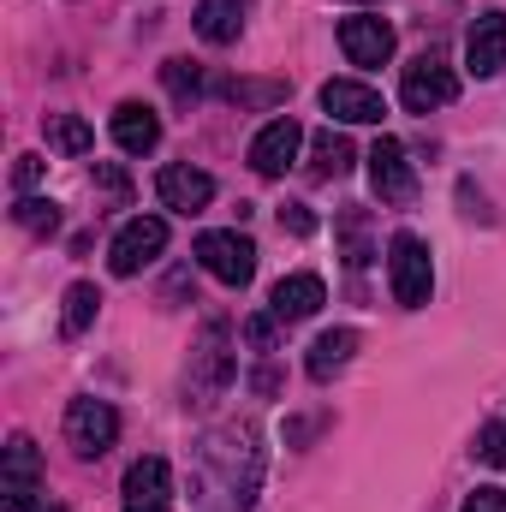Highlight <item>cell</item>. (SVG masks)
<instances>
[{"label": "cell", "mask_w": 506, "mask_h": 512, "mask_svg": "<svg viewBox=\"0 0 506 512\" xmlns=\"http://www.w3.org/2000/svg\"><path fill=\"white\" fill-rule=\"evenodd\" d=\"M262 489V441L251 423H221L197 441L191 465V501L197 512H251Z\"/></svg>", "instance_id": "1"}, {"label": "cell", "mask_w": 506, "mask_h": 512, "mask_svg": "<svg viewBox=\"0 0 506 512\" xmlns=\"http://www.w3.org/2000/svg\"><path fill=\"white\" fill-rule=\"evenodd\" d=\"M233 376H239L233 334H227V322H209L203 340H197V352H191V370H185V399L191 405H209V399H221L233 387Z\"/></svg>", "instance_id": "2"}, {"label": "cell", "mask_w": 506, "mask_h": 512, "mask_svg": "<svg viewBox=\"0 0 506 512\" xmlns=\"http://www.w3.org/2000/svg\"><path fill=\"white\" fill-rule=\"evenodd\" d=\"M387 286H393L399 310H423L429 304L435 268H429V245L417 233H393V245H387Z\"/></svg>", "instance_id": "3"}, {"label": "cell", "mask_w": 506, "mask_h": 512, "mask_svg": "<svg viewBox=\"0 0 506 512\" xmlns=\"http://www.w3.org/2000/svg\"><path fill=\"white\" fill-rule=\"evenodd\" d=\"M453 96H459V72H453L441 54H417V60L405 66V78H399L405 114H435V108H447Z\"/></svg>", "instance_id": "4"}, {"label": "cell", "mask_w": 506, "mask_h": 512, "mask_svg": "<svg viewBox=\"0 0 506 512\" xmlns=\"http://www.w3.org/2000/svg\"><path fill=\"white\" fill-rule=\"evenodd\" d=\"M66 441L78 459H102L120 441V411L108 399H72L66 405Z\"/></svg>", "instance_id": "5"}, {"label": "cell", "mask_w": 506, "mask_h": 512, "mask_svg": "<svg viewBox=\"0 0 506 512\" xmlns=\"http://www.w3.org/2000/svg\"><path fill=\"white\" fill-rule=\"evenodd\" d=\"M197 262L221 280V286H251V274H256V245L239 233V227H221V233H203L197 239Z\"/></svg>", "instance_id": "6"}, {"label": "cell", "mask_w": 506, "mask_h": 512, "mask_svg": "<svg viewBox=\"0 0 506 512\" xmlns=\"http://www.w3.org/2000/svg\"><path fill=\"white\" fill-rule=\"evenodd\" d=\"M42 495V453L30 435L6 441V477H0V512H36Z\"/></svg>", "instance_id": "7"}, {"label": "cell", "mask_w": 506, "mask_h": 512, "mask_svg": "<svg viewBox=\"0 0 506 512\" xmlns=\"http://www.w3.org/2000/svg\"><path fill=\"white\" fill-rule=\"evenodd\" d=\"M161 251H167V221H161V215H137V221H126V227L114 233L108 268H114L120 280H131V274H143Z\"/></svg>", "instance_id": "8"}, {"label": "cell", "mask_w": 506, "mask_h": 512, "mask_svg": "<svg viewBox=\"0 0 506 512\" xmlns=\"http://www.w3.org/2000/svg\"><path fill=\"white\" fill-rule=\"evenodd\" d=\"M364 161H370V185H376L381 203L405 209V203L417 197V173H411V155H405L399 137H376V149H370Z\"/></svg>", "instance_id": "9"}, {"label": "cell", "mask_w": 506, "mask_h": 512, "mask_svg": "<svg viewBox=\"0 0 506 512\" xmlns=\"http://www.w3.org/2000/svg\"><path fill=\"white\" fill-rule=\"evenodd\" d=\"M120 507L126 512H173V471H167V459H155V453L131 459L126 483H120Z\"/></svg>", "instance_id": "10"}, {"label": "cell", "mask_w": 506, "mask_h": 512, "mask_svg": "<svg viewBox=\"0 0 506 512\" xmlns=\"http://www.w3.org/2000/svg\"><path fill=\"white\" fill-rule=\"evenodd\" d=\"M298 149H304V126H298L292 114H280V120H268V126L251 137V167L262 179H280V173L298 161Z\"/></svg>", "instance_id": "11"}, {"label": "cell", "mask_w": 506, "mask_h": 512, "mask_svg": "<svg viewBox=\"0 0 506 512\" xmlns=\"http://www.w3.org/2000/svg\"><path fill=\"white\" fill-rule=\"evenodd\" d=\"M340 48L352 66H387L393 60V24L376 12H352V18H340Z\"/></svg>", "instance_id": "12"}, {"label": "cell", "mask_w": 506, "mask_h": 512, "mask_svg": "<svg viewBox=\"0 0 506 512\" xmlns=\"http://www.w3.org/2000/svg\"><path fill=\"white\" fill-rule=\"evenodd\" d=\"M465 66H471L477 78H501L506 72V12L501 6L477 12V24H471V36H465Z\"/></svg>", "instance_id": "13"}, {"label": "cell", "mask_w": 506, "mask_h": 512, "mask_svg": "<svg viewBox=\"0 0 506 512\" xmlns=\"http://www.w3.org/2000/svg\"><path fill=\"white\" fill-rule=\"evenodd\" d=\"M155 191H161V203H167V209H179V215H203V209L215 203V179H209L203 167H191V161L161 167Z\"/></svg>", "instance_id": "14"}, {"label": "cell", "mask_w": 506, "mask_h": 512, "mask_svg": "<svg viewBox=\"0 0 506 512\" xmlns=\"http://www.w3.org/2000/svg\"><path fill=\"white\" fill-rule=\"evenodd\" d=\"M322 108L334 114V120H346V126H381V96L370 84H358V78H328L322 84Z\"/></svg>", "instance_id": "15"}, {"label": "cell", "mask_w": 506, "mask_h": 512, "mask_svg": "<svg viewBox=\"0 0 506 512\" xmlns=\"http://www.w3.org/2000/svg\"><path fill=\"white\" fill-rule=\"evenodd\" d=\"M322 304H328L322 274H286V280L268 292V310H274L280 322H304V316H316Z\"/></svg>", "instance_id": "16"}, {"label": "cell", "mask_w": 506, "mask_h": 512, "mask_svg": "<svg viewBox=\"0 0 506 512\" xmlns=\"http://www.w3.org/2000/svg\"><path fill=\"white\" fill-rule=\"evenodd\" d=\"M108 131H114V143H120L126 155H149V149L161 143V120H155V108H143V102H120L114 120H108Z\"/></svg>", "instance_id": "17"}, {"label": "cell", "mask_w": 506, "mask_h": 512, "mask_svg": "<svg viewBox=\"0 0 506 512\" xmlns=\"http://www.w3.org/2000/svg\"><path fill=\"white\" fill-rule=\"evenodd\" d=\"M191 24H197L203 42L227 48V42H239V30H245V0H197Z\"/></svg>", "instance_id": "18"}, {"label": "cell", "mask_w": 506, "mask_h": 512, "mask_svg": "<svg viewBox=\"0 0 506 512\" xmlns=\"http://www.w3.org/2000/svg\"><path fill=\"white\" fill-rule=\"evenodd\" d=\"M352 352H358V334H352V328H334V334H322V340L310 346V358H304L310 382H334V376L352 364Z\"/></svg>", "instance_id": "19"}, {"label": "cell", "mask_w": 506, "mask_h": 512, "mask_svg": "<svg viewBox=\"0 0 506 512\" xmlns=\"http://www.w3.org/2000/svg\"><path fill=\"white\" fill-rule=\"evenodd\" d=\"M352 161H358L352 137H340L334 126L310 137V173H316V179H340V173H352Z\"/></svg>", "instance_id": "20"}, {"label": "cell", "mask_w": 506, "mask_h": 512, "mask_svg": "<svg viewBox=\"0 0 506 512\" xmlns=\"http://www.w3.org/2000/svg\"><path fill=\"white\" fill-rule=\"evenodd\" d=\"M334 233H340V256H346V268H364V262L376 256V245H370V209H340Z\"/></svg>", "instance_id": "21"}, {"label": "cell", "mask_w": 506, "mask_h": 512, "mask_svg": "<svg viewBox=\"0 0 506 512\" xmlns=\"http://www.w3.org/2000/svg\"><path fill=\"white\" fill-rule=\"evenodd\" d=\"M96 310H102V292L90 286V280H78V286H66V310H60V334L66 340H78L90 322H96Z\"/></svg>", "instance_id": "22"}, {"label": "cell", "mask_w": 506, "mask_h": 512, "mask_svg": "<svg viewBox=\"0 0 506 512\" xmlns=\"http://www.w3.org/2000/svg\"><path fill=\"white\" fill-rule=\"evenodd\" d=\"M42 131H48V143H54L60 155H90V143H96V131L84 126L78 114H48Z\"/></svg>", "instance_id": "23"}, {"label": "cell", "mask_w": 506, "mask_h": 512, "mask_svg": "<svg viewBox=\"0 0 506 512\" xmlns=\"http://www.w3.org/2000/svg\"><path fill=\"white\" fill-rule=\"evenodd\" d=\"M12 221H18L24 233H36V239H48V233H60V203H48V197H18V209H12Z\"/></svg>", "instance_id": "24"}, {"label": "cell", "mask_w": 506, "mask_h": 512, "mask_svg": "<svg viewBox=\"0 0 506 512\" xmlns=\"http://www.w3.org/2000/svg\"><path fill=\"white\" fill-rule=\"evenodd\" d=\"M161 78H167V90H173L179 102H197V96H203V78H197V66H191V60H167V66H161Z\"/></svg>", "instance_id": "25"}, {"label": "cell", "mask_w": 506, "mask_h": 512, "mask_svg": "<svg viewBox=\"0 0 506 512\" xmlns=\"http://www.w3.org/2000/svg\"><path fill=\"white\" fill-rule=\"evenodd\" d=\"M477 459L495 465V471H506V417L501 423H483V435H477Z\"/></svg>", "instance_id": "26"}, {"label": "cell", "mask_w": 506, "mask_h": 512, "mask_svg": "<svg viewBox=\"0 0 506 512\" xmlns=\"http://www.w3.org/2000/svg\"><path fill=\"white\" fill-rule=\"evenodd\" d=\"M245 340H251L256 352H274V340H280V316L268 310V316H251L245 322Z\"/></svg>", "instance_id": "27"}, {"label": "cell", "mask_w": 506, "mask_h": 512, "mask_svg": "<svg viewBox=\"0 0 506 512\" xmlns=\"http://www.w3.org/2000/svg\"><path fill=\"white\" fill-rule=\"evenodd\" d=\"M280 233H292V239H310V233H316V215H310V203H286V209H280Z\"/></svg>", "instance_id": "28"}, {"label": "cell", "mask_w": 506, "mask_h": 512, "mask_svg": "<svg viewBox=\"0 0 506 512\" xmlns=\"http://www.w3.org/2000/svg\"><path fill=\"white\" fill-rule=\"evenodd\" d=\"M96 185H102L108 197H120V203L131 197V179L120 173V167H114V161H96Z\"/></svg>", "instance_id": "29"}, {"label": "cell", "mask_w": 506, "mask_h": 512, "mask_svg": "<svg viewBox=\"0 0 506 512\" xmlns=\"http://www.w3.org/2000/svg\"><path fill=\"white\" fill-rule=\"evenodd\" d=\"M459 512H506V489H477Z\"/></svg>", "instance_id": "30"}, {"label": "cell", "mask_w": 506, "mask_h": 512, "mask_svg": "<svg viewBox=\"0 0 506 512\" xmlns=\"http://www.w3.org/2000/svg\"><path fill=\"white\" fill-rule=\"evenodd\" d=\"M36 179H42V155H18V167H12V185H18V191H30Z\"/></svg>", "instance_id": "31"}, {"label": "cell", "mask_w": 506, "mask_h": 512, "mask_svg": "<svg viewBox=\"0 0 506 512\" xmlns=\"http://www.w3.org/2000/svg\"><path fill=\"white\" fill-rule=\"evenodd\" d=\"M48 512H66V507H48Z\"/></svg>", "instance_id": "32"}]
</instances>
